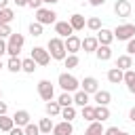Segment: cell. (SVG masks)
Segmentation results:
<instances>
[{
    "label": "cell",
    "instance_id": "f6af8a7d",
    "mask_svg": "<svg viewBox=\"0 0 135 135\" xmlns=\"http://www.w3.org/2000/svg\"><path fill=\"white\" fill-rule=\"evenodd\" d=\"M15 4H17V8H23V6H27V0H13Z\"/></svg>",
    "mask_w": 135,
    "mask_h": 135
},
{
    "label": "cell",
    "instance_id": "4dcf8cb0",
    "mask_svg": "<svg viewBox=\"0 0 135 135\" xmlns=\"http://www.w3.org/2000/svg\"><path fill=\"white\" fill-rule=\"evenodd\" d=\"M13 127H15V122H13V116H8V114L0 116V131H2V133H8Z\"/></svg>",
    "mask_w": 135,
    "mask_h": 135
},
{
    "label": "cell",
    "instance_id": "4fadbf2b",
    "mask_svg": "<svg viewBox=\"0 0 135 135\" xmlns=\"http://www.w3.org/2000/svg\"><path fill=\"white\" fill-rule=\"evenodd\" d=\"M13 122H15V127H25V124H30L32 122V116H30V112L27 110H17L15 114H13Z\"/></svg>",
    "mask_w": 135,
    "mask_h": 135
},
{
    "label": "cell",
    "instance_id": "484cf974",
    "mask_svg": "<svg viewBox=\"0 0 135 135\" xmlns=\"http://www.w3.org/2000/svg\"><path fill=\"white\" fill-rule=\"evenodd\" d=\"M122 76H124V72H122V70H118V68H110V70H108V80H110L112 84L122 82Z\"/></svg>",
    "mask_w": 135,
    "mask_h": 135
},
{
    "label": "cell",
    "instance_id": "816d5d0a",
    "mask_svg": "<svg viewBox=\"0 0 135 135\" xmlns=\"http://www.w3.org/2000/svg\"><path fill=\"white\" fill-rule=\"evenodd\" d=\"M2 68H4V63H2V59H0V70H2Z\"/></svg>",
    "mask_w": 135,
    "mask_h": 135
},
{
    "label": "cell",
    "instance_id": "9c48e42d",
    "mask_svg": "<svg viewBox=\"0 0 135 135\" xmlns=\"http://www.w3.org/2000/svg\"><path fill=\"white\" fill-rule=\"evenodd\" d=\"M114 13H116V17H122V19L131 17V2L129 0H116L114 2Z\"/></svg>",
    "mask_w": 135,
    "mask_h": 135
},
{
    "label": "cell",
    "instance_id": "ba28073f",
    "mask_svg": "<svg viewBox=\"0 0 135 135\" xmlns=\"http://www.w3.org/2000/svg\"><path fill=\"white\" fill-rule=\"evenodd\" d=\"M80 91H84L86 95H95V93L99 91L97 78H95V76H84V78L80 80Z\"/></svg>",
    "mask_w": 135,
    "mask_h": 135
},
{
    "label": "cell",
    "instance_id": "8d00e7d4",
    "mask_svg": "<svg viewBox=\"0 0 135 135\" xmlns=\"http://www.w3.org/2000/svg\"><path fill=\"white\" fill-rule=\"evenodd\" d=\"M23 133H25V135H40V129H38V124L30 122V124L23 127Z\"/></svg>",
    "mask_w": 135,
    "mask_h": 135
},
{
    "label": "cell",
    "instance_id": "44dd1931",
    "mask_svg": "<svg viewBox=\"0 0 135 135\" xmlns=\"http://www.w3.org/2000/svg\"><path fill=\"white\" fill-rule=\"evenodd\" d=\"M122 82L127 84L129 93H133V95H135V70H127V72H124V76H122Z\"/></svg>",
    "mask_w": 135,
    "mask_h": 135
},
{
    "label": "cell",
    "instance_id": "8fae6325",
    "mask_svg": "<svg viewBox=\"0 0 135 135\" xmlns=\"http://www.w3.org/2000/svg\"><path fill=\"white\" fill-rule=\"evenodd\" d=\"M74 133V124L68 122V120H61V122H55L51 135H72Z\"/></svg>",
    "mask_w": 135,
    "mask_h": 135
},
{
    "label": "cell",
    "instance_id": "f5cc1de1",
    "mask_svg": "<svg viewBox=\"0 0 135 135\" xmlns=\"http://www.w3.org/2000/svg\"><path fill=\"white\" fill-rule=\"evenodd\" d=\"M0 99H2V91H0Z\"/></svg>",
    "mask_w": 135,
    "mask_h": 135
},
{
    "label": "cell",
    "instance_id": "9a60e30c",
    "mask_svg": "<svg viewBox=\"0 0 135 135\" xmlns=\"http://www.w3.org/2000/svg\"><path fill=\"white\" fill-rule=\"evenodd\" d=\"M95 38H97V42L103 44V46H110V44L114 42V34H112V30H108V27H101Z\"/></svg>",
    "mask_w": 135,
    "mask_h": 135
},
{
    "label": "cell",
    "instance_id": "30bf717a",
    "mask_svg": "<svg viewBox=\"0 0 135 135\" xmlns=\"http://www.w3.org/2000/svg\"><path fill=\"white\" fill-rule=\"evenodd\" d=\"M80 38L76 36V34H72L70 38H65L63 40V44H65V51H68V55H78V51H80Z\"/></svg>",
    "mask_w": 135,
    "mask_h": 135
},
{
    "label": "cell",
    "instance_id": "d6986e66",
    "mask_svg": "<svg viewBox=\"0 0 135 135\" xmlns=\"http://www.w3.org/2000/svg\"><path fill=\"white\" fill-rule=\"evenodd\" d=\"M110 116H112V112L108 105H95V120L97 122H105Z\"/></svg>",
    "mask_w": 135,
    "mask_h": 135
},
{
    "label": "cell",
    "instance_id": "ffe728a7",
    "mask_svg": "<svg viewBox=\"0 0 135 135\" xmlns=\"http://www.w3.org/2000/svg\"><path fill=\"white\" fill-rule=\"evenodd\" d=\"M44 112H46V116H49V118H55V116H59V114H61V105H59L55 99H53V101H46Z\"/></svg>",
    "mask_w": 135,
    "mask_h": 135
},
{
    "label": "cell",
    "instance_id": "603a6c76",
    "mask_svg": "<svg viewBox=\"0 0 135 135\" xmlns=\"http://www.w3.org/2000/svg\"><path fill=\"white\" fill-rule=\"evenodd\" d=\"M89 101H91V95H86L84 91H76L74 93V105H80V108H84V105H89Z\"/></svg>",
    "mask_w": 135,
    "mask_h": 135
},
{
    "label": "cell",
    "instance_id": "7dc6e473",
    "mask_svg": "<svg viewBox=\"0 0 135 135\" xmlns=\"http://www.w3.org/2000/svg\"><path fill=\"white\" fill-rule=\"evenodd\" d=\"M129 120H131V122L135 124V105H133V108L129 110Z\"/></svg>",
    "mask_w": 135,
    "mask_h": 135
},
{
    "label": "cell",
    "instance_id": "f907efd6",
    "mask_svg": "<svg viewBox=\"0 0 135 135\" xmlns=\"http://www.w3.org/2000/svg\"><path fill=\"white\" fill-rule=\"evenodd\" d=\"M120 135H131V133H127V131H120Z\"/></svg>",
    "mask_w": 135,
    "mask_h": 135
},
{
    "label": "cell",
    "instance_id": "836d02e7",
    "mask_svg": "<svg viewBox=\"0 0 135 135\" xmlns=\"http://www.w3.org/2000/svg\"><path fill=\"white\" fill-rule=\"evenodd\" d=\"M86 27H89L91 32H95V34H97L103 25H101V19H99V17H89V19H86Z\"/></svg>",
    "mask_w": 135,
    "mask_h": 135
},
{
    "label": "cell",
    "instance_id": "681fc988",
    "mask_svg": "<svg viewBox=\"0 0 135 135\" xmlns=\"http://www.w3.org/2000/svg\"><path fill=\"white\" fill-rule=\"evenodd\" d=\"M8 6V0H0V8H6Z\"/></svg>",
    "mask_w": 135,
    "mask_h": 135
},
{
    "label": "cell",
    "instance_id": "f546056e",
    "mask_svg": "<svg viewBox=\"0 0 135 135\" xmlns=\"http://www.w3.org/2000/svg\"><path fill=\"white\" fill-rule=\"evenodd\" d=\"M80 116L86 120V122H93L95 120V105H84V108H80Z\"/></svg>",
    "mask_w": 135,
    "mask_h": 135
},
{
    "label": "cell",
    "instance_id": "d590c367",
    "mask_svg": "<svg viewBox=\"0 0 135 135\" xmlns=\"http://www.w3.org/2000/svg\"><path fill=\"white\" fill-rule=\"evenodd\" d=\"M42 27H44V25H40V23H36V21H32L27 30H30V34H32L34 38H38V36H42Z\"/></svg>",
    "mask_w": 135,
    "mask_h": 135
},
{
    "label": "cell",
    "instance_id": "db71d44e",
    "mask_svg": "<svg viewBox=\"0 0 135 135\" xmlns=\"http://www.w3.org/2000/svg\"><path fill=\"white\" fill-rule=\"evenodd\" d=\"M46 135H51V133H46Z\"/></svg>",
    "mask_w": 135,
    "mask_h": 135
},
{
    "label": "cell",
    "instance_id": "ab89813d",
    "mask_svg": "<svg viewBox=\"0 0 135 135\" xmlns=\"http://www.w3.org/2000/svg\"><path fill=\"white\" fill-rule=\"evenodd\" d=\"M27 6L34 8V11H38V8L42 6V0H27Z\"/></svg>",
    "mask_w": 135,
    "mask_h": 135
},
{
    "label": "cell",
    "instance_id": "6da1fadb",
    "mask_svg": "<svg viewBox=\"0 0 135 135\" xmlns=\"http://www.w3.org/2000/svg\"><path fill=\"white\" fill-rule=\"evenodd\" d=\"M46 51H49L51 59H55V61H63V59L68 57V51H65L63 38H59V36H53V38L49 40V44H46Z\"/></svg>",
    "mask_w": 135,
    "mask_h": 135
},
{
    "label": "cell",
    "instance_id": "3957f363",
    "mask_svg": "<svg viewBox=\"0 0 135 135\" xmlns=\"http://www.w3.org/2000/svg\"><path fill=\"white\" fill-rule=\"evenodd\" d=\"M57 84L61 86V91H65V93H76L78 89H80V80L74 76V74H68V72H61L59 74V78H57Z\"/></svg>",
    "mask_w": 135,
    "mask_h": 135
},
{
    "label": "cell",
    "instance_id": "ac0fdd59",
    "mask_svg": "<svg viewBox=\"0 0 135 135\" xmlns=\"http://www.w3.org/2000/svg\"><path fill=\"white\" fill-rule=\"evenodd\" d=\"M114 68H118V70H122V72L131 70V68H133V57H131V55H127V53H124V55H120V57L116 59V65H114Z\"/></svg>",
    "mask_w": 135,
    "mask_h": 135
},
{
    "label": "cell",
    "instance_id": "7c38bea8",
    "mask_svg": "<svg viewBox=\"0 0 135 135\" xmlns=\"http://www.w3.org/2000/svg\"><path fill=\"white\" fill-rule=\"evenodd\" d=\"M55 34L65 40V38H70V36L74 34V30H72V25H70L68 21H55Z\"/></svg>",
    "mask_w": 135,
    "mask_h": 135
},
{
    "label": "cell",
    "instance_id": "e575fe53",
    "mask_svg": "<svg viewBox=\"0 0 135 135\" xmlns=\"http://www.w3.org/2000/svg\"><path fill=\"white\" fill-rule=\"evenodd\" d=\"M34 70H36V61H34L32 57H27V59L21 61V72H25V74H34Z\"/></svg>",
    "mask_w": 135,
    "mask_h": 135
},
{
    "label": "cell",
    "instance_id": "5b68a950",
    "mask_svg": "<svg viewBox=\"0 0 135 135\" xmlns=\"http://www.w3.org/2000/svg\"><path fill=\"white\" fill-rule=\"evenodd\" d=\"M55 21H57V13L53 11V8H44V6H40L38 11H36V23H40V25H55Z\"/></svg>",
    "mask_w": 135,
    "mask_h": 135
},
{
    "label": "cell",
    "instance_id": "7a4b0ae2",
    "mask_svg": "<svg viewBox=\"0 0 135 135\" xmlns=\"http://www.w3.org/2000/svg\"><path fill=\"white\" fill-rule=\"evenodd\" d=\"M23 44H25V36L19 34V32H13V34L6 38V55H8V57H19Z\"/></svg>",
    "mask_w": 135,
    "mask_h": 135
},
{
    "label": "cell",
    "instance_id": "1f68e13d",
    "mask_svg": "<svg viewBox=\"0 0 135 135\" xmlns=\"http://www.w3.org/2000/svg\"><path fill=\"white\" fill-rule=\"evenodd\" d=\"M80 65V57L78 55H68L65 59H63V68H68V70H74V68H78Z\"/></svg>",
    "mask_w": 135,
    "mask_h": 135
},
{
    "label": "cell",
    "instance_id": "7402d4cb",
    "mask_svg": "<svg viewBox=\"0 0 135 135\" xmlns=\"http://www.w3.org/2000/svg\"><path fill=\"white\" fill-rule=\"evenodd\" d=\"M95 57H97L99 61H110V59H112V49H110V46L99 44V46H97V51H95Z\"/></svg>",
    "mask_w": 135,
    "mask_h": 135
},
{
    "label": "cell",
    "instance_id": "8992f818",
    "mask_svg": "<svg viewBox=\"0 0 135 135\" xmlns=\"http://www.w3.org/2000/svg\"><path fill=\"white\" fill-rule=\"evenodd\" d=\"M38 95H40L42 101H53V97H55V86H53V82L46 80V78H42V80L38 82Z\"/></svg>",
    "mask_w": 135,
    "mask_h": 135
},
{
    "label": "cell",
    "instance_id": "11a10c76",
    "mask_svg": "<svg viewBox=\"0 0 135 135\" xmlns=\"http://www.w3.org/2000/svg\"><path fill=\"white\" fill-rule=\"evenodd\" d=\"M133 57H135V55H133Z\"/></svg>",
    "mask_w": 135,
    "mask_h": 135
},
{
    "label": "cell",
    "instance_id": "f35d334b",
    "mask_svg": "<svg viewBox=\"0 0 135 135\" xmlns=\"http://www.w3.org/2000/svg\"><path fill=\"white\" fill-rule=\"evenodd\" d=\"M127 55H135V38H131V40H127Z\"/></svg>",
    "mask_w": 135,
    "mask_h": 135
},
{
    "label": "cell",
    "instance_id": "bcb514c9",
    "mask_svg": "<svg viewBox=\"0 0 135 135\" xmlns=\"http://www.w3.org/2000/svg\"><path fill=\"white\" fill-rule=\"evenodd\" d=\"M6 53V40H0V57Z\"/></svg>",
    "mask_w": 135,
    "mask_h": 135
},
{
    "label": "cell",
    "instance_id": "83f0119b",
    "mask_svg": "<svg viewBox=\"0 0 135 135\" xmlns=\"http://www.w3.org/2000/svg\"><path fill=\"white\" fill-rule=\"evenodd\" d=\"M21 61L23 59H19V57H8V61H6V70L8 72H13V74H17V72H21Z\"/></svg>",
    "mask_w": 135,
    "mask_h": 135
},
{
    "label": "cell",
    "instance_id": "b9f144b4",
    "mask_svg": "<svg viewBox=\"0 0 135 135\" xmlns=\"http://www.w3.org/2000/svg\"><path fill=\"white\" fill-rule=\"evenodd\" d=\"M8 135H25V133H23V129H21V127H13V129L8 131Z\"/></svg>",
    "mask_w": 135,
    "mask_h": 135
},
{
    "label": "cell",
    "instance_id": "d4e9b609",
    "mask_svg": "<svg viewBox=\"0 0 135 135\" xmlns=\"http://www.w3.org/2000/svg\"><path fill=\"white\" fill-rule=\"evenodd\" d=\"M103 122H97V120H93V122H89V127H86V131H84V135H103Z\"/></svg>",
    "mask_w": 135,
    "mask_h": 135
},
{
    "label": "cell",
    "instance_id": "277c9868",
    "mask_svg": "<svg viewBox=\"0 0 135 135\" xmlns=\"http://www.w3.org/2000/svg\"><path fill=\"white\" fill-rule=\"evenodd\" d=\"M112 34H114V40H124L127 42V40L135 38V23H120L112 30Z\"/></svg>",
    "mask_w": 135,
    "mask_h": 135
},
{
    "label": "cell",
    "instance_id": "f1b7e54d",
    "mask_svg": "<svg viewBox=\"0 0 135 135\" xmlns=\"http://www.w3.org/2000/svg\"><path fill=\"white\" fill-rule=\"evenodd\" d=\"M55 101H57V103H59L61 108H68V105H74V95H72V93H65V91H63V93H61V95H59V97H57Z\"/></svg>",
    "mask_w": 135,
    "mask_h": 135
},
{
    "label": "cell",
    "instance_id": "e0dca14e",
    "mask_svg": "<svg viewBox=\"0 0 135 135\" xmlns=\"http://www.w3.org/2000/svg\"><path fill=\"white\" fill-rule=\"evenodd\" d=\"M93 99H95V103H97V105H110V101H112V93H110V91L99 89V91L93 95Z\"/></svg>",
    "mask_w": 135,
    "mask_h": 135
},
{
    "label": "cell",
    "instance_id": "74e56055",
    "mask_svg": "<svg viewBox=\"0 0 135 135\" xmlns=\"http://www.w3.org/2000/svg\"><path fill=\"white\" fill-rule=\"evenodd\" d=\"M11 34H13L11 25H0V40H6V38H8Z\"/></svg>",
    "mask_w": 135,
    "mask_h": 135
},
{
    "label": "cell",
    "instance_id": "cb8c5ba5",
    "mask_svg": "<svg viewBox=\"0 0 135 135\" xmlns=\"http://www.w3.org/2000/svg\"><path fill=\"white\" fill-rule=\"evenodd\" d=\"M15 19V11L13 8H0V25H11V21Z\"/></svg>",
    "mask_w": 135,
    "mask_h": 135
},
{
    "label": "cell",
    "instance_id": "60d3db41",
    "mask_svg": "<svg viewBox=\"0 0 135 135\" xmlns=\"http://www.w3.org/2000/svg\"><path fill=\"white\" fill-rule=\"evenodd\" d=\"M103 135H120V129H118V127H108V129L103 131Z\"/></svg>",
    "mask_w": 135,
    "mask_h": 135
},
{
    "label": "cell",
    "instance_id": "2e32d148",
    "mask_svg": "<svg viewBox=\"0 0 135 135\" xmlns=\"http://www.w3.org/2000/svg\"><path fill=\"white\" fill-rule=\"evenodd\" d=\"M97 46H99V42H97L95 36H86V38L80 42V51H84V53H95Z\"/></svg>",
    "mask_w": 135,
    "mask_h": 135
},
{
    "label": "cell",
    "instance_id": "5bb4252c",
    "mask_svg": "<svg viewBox=\"0 0 135 135\" xmlns=\"http://www.w3.org/2000/svg\"><path fill=\"white\" fill-rule=\"evenodd\" d=\"M68 23L72 25L74 32H82V30L86 27V19H84V15H80V13H74V15L68 19Z\"/></svg>",
    "mask_w": 135,
    "mask_h": 135
},
{
    "label": "cell",
    "instance_id": "7bdbcfd3",
    "mask_svg": "<svg viewBox=\"0 0 135 135\" xmlns=\"http://www.w3.org/2000/svg\"><path fill=\"white\" fill-rule=\"evenodd\" d=\"M6 112H8V105H6V101H2V99H0V116H4Z\"/></svg>",
    "mask_w": 135,
    "mask_h": 135
},
{
    "label": "cell",
    "instance_id": "d6a6232c",
    "mask_svg": "<svg viewBox=\"0 0 135 135\" xmlns=\"http://www.w3.org/2000/svg\"><path fill=\"white\" fill-rule=\"evenodd\" d=\"M63 120H68V122H72L74 118H76V108L74 105H68V108H61V114H59Z\"/></svg>",
    "mask_w": 135,
    "mask_h": 135
},
{
    "label": "cell",
    "instance_id": "ee69618b",
    "mask_svg": "<svg viewBox=\"0 0 135 135\" xmlns=\"http://www.w3.org/2000/svg\"><path fill=\"white\" fill-rule=\"evenodd\" d=\"M89 4H91V6H103L105 0H89Z\"/></svg>",
    "mask_w": 135,
    "mask_h": 135
},
{
    "label": "cell",
    "instance_id": "4316f807",
    "mask_svg": "<svg viewBox=\"0 0 135 135\" xmlns=\"http://www.w3.org/2000/svg\"><path fill=\"white\" fill-rule=\"evenodd\" d=\"M53 127H55V122H53V118H40V122H38V129H40V135H46V133H51L53 131Z\"/></svg>",
    "mask_w": 135,
    "mask_h": 135
},
{
    "label": "cell",
    "instance_id": "9f6ffc18",
    "mask_svg": "<svg viewBox=\"0 0 135 135\" xmlns=\"http://www.w3.org/2000/svg\"><path fill=\"white\" fill-rule=\"evenodd\" d=\"M129 2H131V0H129Z\"/></svg>",
    "mask_w": 135,
    "mask_h": 135
},
{
    "label": "cell",
    "instance_id": "52a82bcc",
    "mask_svg": "<svg viewBox=\"0 0 135 135\" xmlns=\"http://www.w3.org/2000/svg\"><path fill=\"white\" fill-rule=\"evenodd\" d=\"M30 57L36 61V65H42V68L51 63V55H49V51L44 46H34L32 53H30Z\"/></svg>",
    "mask_w": 135,
    "mask_h": 135
},
{
    "label": "cell",
    "instance_id": "c3c4849f",
    "mask_svg": "<svg viewBox=\"0 0 135 135\" xmlns=\"http://www.w3.org/2000/svg\"><path fill=\"white\" fill-rule=\"evenodd\" d=\"M57 2H59V0H42V4H51V6L57 4Z\"/></svg>",
    "mask_w": 135,
    "mask_h": 135
}]
</instances>
